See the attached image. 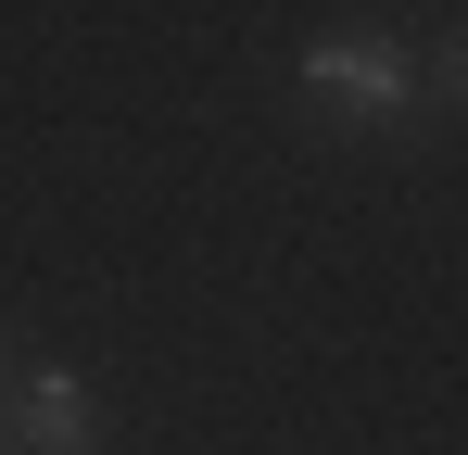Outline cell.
Wrapping results in <instances>:
<instances>
[{"label": "cell", "instance_id": "1", "mask_svg": "<svg viewBox=\"0 0 468 455\" xmlns=\"http://www.w3.org/2000/svg\"><path fill=\"white\" fill-rule=\"evenodd\" d=\"M292 76H304L316 114H342V127H392V114L418 101V51H405V38H355V26H342V38H316Z\"/></svg>", "mask_w": 468, "mask_h": 455}, {"label": "cell", "instance_id": "2", "mask_svg": "<svg viewBox=\"0 0 468 455\" xmlns=\"http://www.w3.org/2000/svg\"><path fill=\"white\" fill-rule=\"evenodd\" d=\"M89 430H101V405H89L77 367H38V379H26V443H38V455H89Z\"/></svg>", "mask_w": 468, "mask_h": 455}, {"label": "cell", "instance_id": "3", "mask_svg": "<svg viewBox=\"0 0 468 455\" xmlns=\"http://www.w3.org/2000/svg\"><path fill=\"white\" fill-rule=\"evenodd\" d=\"M418 89H443V101H468V38H443V51L418 64Z\"/></svg>", "mask_w": 468, "mask_h": 455}]
</instances>
